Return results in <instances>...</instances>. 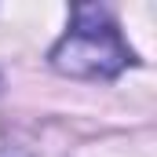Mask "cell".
Listing matches in <instances>:
<instances>
[{
  "label": "cell",
  "instance_id": "1",
  "mask_svg": "<svg viewBox=\"0 0 157 157\" xmlns=\"http://www.w3.org/2000/svg\"><path fill=\"white\" fill-rule=\"evenodd\" d=\"M48 59H51V66L59 73L84 77V80L117 77L124 66L135 62L132 48L121 40V29L110 18V11L95 7V4H77L73 7L70 33L51 48Z\"/></svg>",
  "mask_w": 157,
  "mask_h": 157
}]
</instances>
